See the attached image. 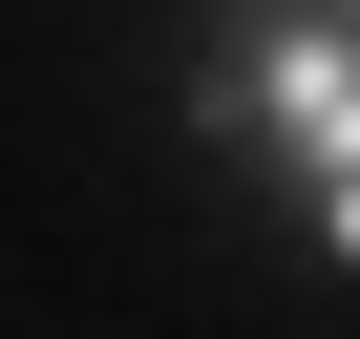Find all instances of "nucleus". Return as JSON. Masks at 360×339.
<instances>
[{"mask_svg": "<svg viewBox=\"0 0 360 339\" xmlns=\"http://www.w3.org/2000/svg\"><path fill=\"white\" fill-rule=\"evenodd\" d=\"M191 127H255V148H297L339 191V170H360V22H339V0H276V22L191 85Z\"/></svg>", "mask_w": 360, "mask_h": 339, "instance_id": "obj_1", "label": "nucleus"}, {"mask_svg": "<svg viewBox=\"0 0 360 339\" xmlns=\"http://www.w3.org/2000/svg\"><path fill=\"white\" fill-rule=\"evenodd\" d=\"M339 22H360V0H339Z\"/></svg>", "mask_w": 360, "mask_h": 339, "instance_id": "obj_2", "label": "nucleus"}]
</instances>
